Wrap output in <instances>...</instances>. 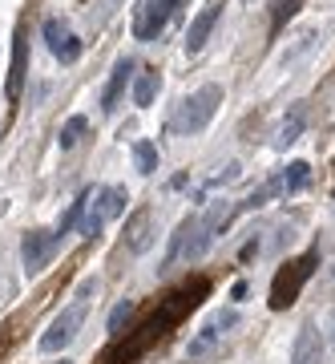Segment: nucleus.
<instances>
[{
  "label": "nucleus",
  "instance_id": "f257e3e1",
  "mask_svg": "<svg viewBox=\"0 0 335 364\" xmlns=\"http://www.w3.org/2000/svg\"><path fill=\"white\" fill-rule=\"evenodd\" d=\"M207 296H210V279L207 275H190L186 284H178L174 291H166V296L158 299L154 312L145 316L133 332H126V340L117 336L114 344H109V352L101 356V364H138L142 356H150Z\"/></svg>",
  "mask_w": 335,
  "mask_h": 364
},
{
  "label": "nucleus",
  "instance_id": "f03ea898",
  "mask_svg": "<svg viewBox=\"0 0 335 364\" xmlns=\"http://www.w3.org/2000/svg\"><path fill=\"white\" fill-rule=\"evenodd\" d=\"M315 272H319V247H311L307 255H299V259H287L271 279V312H287Z\"/></svg>",
  "mask_w": 335,
  "mask_h": 364
},
{
  "label": "nucleus",
  "instance_id": "7ed1b4c3",
  "mask_svg": "<svg viewBox=\"0 0 335 364\" xmlns=\"http://www.w3.org/2000/svg\"><path fill=\"white\" fill-rule=\"evenodd\" d=\"M219 105H222V85H202V90H194L190 97L178 105V114H174V122H170V130L202 134L210 122H214Z\"/></svg>",
  "mask_w": 335,
  "mask_h": 364
},
{
  "label": "nucleus",
  "instance_id": "20e7f679",
  "mask_svg": "<svg viewBox=\"0 0 335 364\" xmlns=\"http://www.w3.org/2000/svg\"><path fill=\"white\" fill-rule=\"evenodd\" d=\"M210 243H214V235L207 231V223L198 219V215H190V219H182L178 223V231L170 235V251H166V259H162V272H170L174 263H194V259H202L210 251Z\"/></svg>",
  "mask_w": 335,
  "mask_h": 364
},
{
  "label": "nucleus",
  "instance_id": "39448f33",
  "mask_svg": "<svg viewBox=\"0 0 335 364\" xmlns=\"http://www.w3.org/2000/svg\"><path fill=\"white\" fill-rule=\"evenodd\" d=\"M85 316H89V299L69 304V308H65V312L49 324V332L40 336V352H61V348H69V344L77 340L81 324H85Z\"/></svg>",
  "mask_w": 335,
  "mask_h": 364
},
{
  "label": "nucleus",
  "instance_id": "423d86ee",
  "mask_svg": "<svg viewBox=\"0 0 335 364\" xmlns=\"http://www.w3.org/2000/svg\"><path fill=\"white\" fill-rule=\"evenodd\" d=\"M186 0H142L133 13V37L138 41H154L162 28L170 25V16L178 13Z\"/></svg>",
  "mask_w": 335,
  "mask_h": 364
},
{
  "label": "nucleus",
  "instance_id": "0eeeda50",
  "mask_svg": "<svg viewBox=\"0 0 335 364\" xmlns=\"http://www.w3.org/2000/svg\"><path fill=\"white\" fill-rule=\"evenodd\" d=\"M61 247V235L57 231H28L21 239V263H25V272H40L45 263L53 259V251Z\"/></svg>",
  "mask_w": 335,
  "mask_h": 364
},
{
  "label": "nucleus",
  "instance_id": "6e6552de",
  "mask_svg": "<svg viewBox=\"0 0 335 364\" xmlns=\"http://www.w3.org/2000/svg\"><path fill=\"white\" fill-rule=\"evenodd\" d=\"M154 239H158L154 210L138 207L133 215H129V223H126V247H129V255H142V251H150V247H154Z\"/></svg>",
  "mask_w": 335,
  "mask_h": 364
},
{
  "label": "nucleus",
  "instance_id": "1a4fd4ad",
  "mask_svg": "<svg viewBox=\"0 0 335 364\" xmlns=\"http://www.w3.org/2000/svg\"><path fill=\"white\" fill-rule=\"evenodd\" d=\"M45 41H49V53L61 61V65H77L81 57V41L73 37V28L65 25V21H57V16H49L45 21Z\"/></svg>",
  "mask_w": 335,
  "mask_h": 364
},
{
  "label": "nucleus",
  "instance_id": "9d476101",
  "mask_svg": "<svg viewBox=\"0 0 335 364\" xmlns=\"http://www.w3.org/2000/svg\"><path fill=\"white\" fill-rule=\"evenodd\" d=\"M222 9H226V0H210V4H202V13L190 21V28H186V53H202V45H207V37L214 33V25H219V16H222Z\"/></svg>",
  "mask_w": 335,
  "mask_h": 364
},
{
  "label": "nucleus",
  "instance_id": "9b49d317",
  "mask_svg": "<svg viewBox=\"0 0 335 364\" xmlns=\"http://www.w3.org/2000/svg\"><path fill=\"white\" fill-rule=\"evenodd\" d=\"M25 73H28V37L25 28H16L13 37V65H9V102H16L21 97V90H25Z\"/></svg>",
  "mask_w": 335,
  "mask_h": 364
},
{
  "label": "nucleus",
  "instance_id": "f8f14e48",
  "mask_svg": "<svg viewBox=\"0 0 335 364\" xmlns=\"http://www.w3.org/2000/svg\"><path fill=\"white\" fill-rule=\"evenodd\" d=\"M291 364H323V340L315 332V324L299 328L295 344H291Z\"/></svg>",
  "mask_w": 335,
  "mask_h": 364
},
{
  "label": "nucleus",
  "instance_id": "ddd939ff",
  "mask_svg": "<svg viewBox=\"0 0 335 364\" xmlns=\"http://www.w3.org/2000/svg\"><path fill=\"white\" fill-rule=\"evenodd\" d=\"M126 203H129L126 186H101V191H93V210H97L105 223L117 219V215H126Z\"/></svg>",
  "mask_w": 335,
  "mask_h": 364
},
{
  "label": "nucleus",
  "instance_id": "4468645a",
  "mask_svg": "<svg viewBox=\"0 0 335 364\" xmlns=\"http://www.w3.org/2000/svg\"><path fill=\"white\" fill-rule=\"evenodd\" d=\"M303 126H307V102H295L291 109H287L283 126H279V134H275V146L279 150H287V146L299 142V134H303Z\"/></svg>",
  "mask_w": 335,
  "mask_h": 364
},
{
  "label": "nucleus",
  "instance_id": "2eb2a0df",
  "mask_svg": "<svg viewBox=\"0 0 335 364\" xmlns=\"http://www.w3.org/2000/svg\"><path fill=\"white\" fill-rule=\"evenodd\" d=\"M129 73H133V61H129V57H121V61L114 65V73H109V85H105V93H101V109H105V114H114V109H117L121 93H126Z\"/></svg>",
  "mask_w": 335,
  "mask_h": 364
},
{
  "label": "nucleus",
  "instance_id": "dca6fc26",
  "mask_svg": "<svg viewBox=\"0 0 335 364\" xmlns=\"http://www.w3.org/2000/svg\"><path fill=\"white\" fill-rule=\"evenodd\" d=\"M219 324H214V320H210L207 328H198V336L190 340V348H186V356H190V360H202V356H210V352L219 348Z\"/></svg>",
  "mask_w": 335,
  "mask_h": 364
},
{
  "label": "nucleus",
  "instance_id": "f3484780",
  "mask_svg": "<svg viewBox=\"0 0 335 364\" xmlns=\"http://www.w3.org/2000/svg\"><path fill=\"white\" fill-rule=\"evenodd\" d=\"M154 93H158V69L145 65L142 73H138V81H133V105H154Z\"/></svg>",
  "mask_w": 335,
  "mask_h": 364
},
{
  "label": "nucleus",
  "instance_id": "a211bd4d",
  "mask_svg": "<svg viewBox=\"0 0 335 364\" xmlns=\"http://www.w3.org/2000/svg\"><path fill=\"white\" fill-rule=\"evenodd\" d=\"M271 37H279L287 28V21H295V13L303 9V0H271Z\"/></svg>",
  "mask_w": 335,
  "mask_h": 364
},
{
  "label": "nucleus",
  "instance_id": "6ab92c4d",
  "mask_svg": "<svg viewBox=\"0 0 335 364\" xmlns=\"http://www.w3.org/2000/svg\"><path fill=\"white\" fill-rule=\"evenodd\" d=\"M89 198H93V191H81L77 203H69V210H65L61 223H57V235H61V239H65L69 231H73V227H77L81 219H85V203H89Z\"/></svg>",
  "mask_w": 335,
  "mask_h": 364
},
{
  "label": "nucleus",
  "instance_id": "aec40b11",
  "mask_svg": "<svg viewBox=\"0 0 335 364\" xmlns=\"http://www.w3.org/2000/svg\"><path fill=\"white\" fill-rule=\"evenodd\" d=\"M279 178H283V195H299V191L311 182V166L307 162H291Z\"/></svg>",
  "mask_w": 335,
  "mask_h": 364
},
{
  "label": "nucleus",
  "instance_id": "412c9836",
  "mask_svg": "<svg viewBox=\"0 0 335 364\" xmlns=\"http://www.w3.org/2000/svg\"><path fill=\"white\" fill-rule=\"evenodd\" d=\"M133 162H138V174H154L158 170V146L150 138H138L133 142Z\"/></svg>",
  "mask_w": 335,
  "mask_h": 364
},
{
  "label": "nucleus",
  "instance_id": "4be33fe9",
  "mask_svg": "<svg viewBox=\"0 0 335 364\" xmlns=\"http://www.w3.org/2000/svg\"><path fill=\"white\" fill-rule=\"evenodd\" d=\"M89 130V122H85V117H69V122H65L61 126V138H57V142H61V150H73V146L81 142V134Z\"/></svg>",
  "mask_w": 335,
  "mask_h": 364
},
{
  "label": "nucleus",
  "instance_id": "5701e85b",
  "mask_svg": "<svg viewBox=\"0 0 335 364\" xmlns=\"http://www.w3.org/2000/svg\"><path fill=\"white\" fill-rule=\"evenodd\" d=\"M129 316H133V304H129V299H121V304H117L114 312H109V336H121V328L129 324Z\"/></svg>",
  "mask_w": 335,
  "mask_h": 364
},
{
  "label": "nucleus",
  "instance_id": "b1692460",
  "mask_svg": "<svg viewBox=\"0 0 335 364\" xmlns=\"http://www.w3.org/2000/svg\"><path fill=\"white\" fill-rule=\"evenodd\" d=\"M101 227H105L101 215H97V210H85V219H81V235H85L89 243H97V239H101Z\"/></svg>",
  "mask_w": 335,
  "mask_h": 364
},
{
  "label": "nucleus",
  "instance_id": "393cba45",
  "mask_svg": "<svg viewBox=\"0 0 335 364\" xmlns=\"http://www.w3.org/2000/svg\"><path fill=\"white\" fill-rule=\"evenodd\" d=\"M255 255H258V243H246V247L238 251V259H243V263H246V259H255Z\"/></svg>",
  "mask_w": 335,
  "mask_h": 364
},
{
  "label": "nucleus",
  "instance_id": "a878e982",
  "mask_svg": "<svg viewBox=\"0 0 335 364\" xmlns=\"http://www.w3.org/2000/svg\"><path fill=\"white\" fill-rule=\"evenodd\" d=\"M243 296H246V284H243V279H238V284L231 287V299H243Z\"/></svg>",
  "mask_w": 335,
  "mask_h": 364
},
{
  "label": "nucleus",
  "instance_id": "bb28decb",
  "mask_svg": "<svg viewBox=\"0 0 335 364\" xmlns=\"http://www.w3.org/2000/svg\"><path fill=\"white\" fill-rule=\"evenodd\" d=\"M61 364H69V360H61Z\"/></svg>",
  "mask_w": 335,
  "mask_h": 364
}]
</instances>
